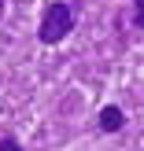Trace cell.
Returning a JSON list of instances; mask_svg holds the SVG:
<instances>
[{
    "label": "cell",
    "instance_id": "cell-5",
    "mask_svg": "<svg viewBox=\"0 0 144 151\" xmlns=\"http://www.w3.org/2000/svg\"><path fill=\"white\" fill-rule=\"evenodd\" d=\"M0 15H4V0H0Z\"/></svg>",
    "mask_w": 144,
    "mask_h": 151
},
{
    "label": "cell",
    "instance_id": "cell-4",
    "mask_svg": "<svg viewBox=\"0 0 144 151\" xmlns=\"http://www.w3.org/2000/svg\"><path fill=\"white\" fill-rule=\"evenodd\" d=\"M0 151H22L15 137H0Z\"/></svg>",
    "mask_w": 144,
    "mask_h": 151
},
{
    "label": "cell",
    "instance_id": "cell-1",
    "mask_svg": "<svg viewBox=\"0 0 144 151\" xmlns=\"http://www.w3.org/2000/svg\"><path fill=\"white\" fill-rule=\"evenodd\" d=\"M70 29H74V7L63 4V0H56V4H48V11H44L41 33H37V37H41L44 44H59Z\"/></svg>",
    "mask_w": 144,
    "mask_h": 151
},
{
    "label": "cell",
    "instance_id": "cell-2",
    "mask_svg": "<svg viewBox=\"0 0 144 151\" xmlns=\"http://www.w3.org/2000/svg\"><path fill=\"white\" fill-rule=\"evenodd\" d=\"M122 125H126L122 107H103V111H100V129H103V133H118Z\"/></svg>",
    "mask_w": 144,
    "mask_h": 151
},
{
    "label": "cell",
    "instance_id": "cell-3",
    "mask_svg": "<svg viewBox=\"0 0 144 151\" xmlns=\"http://www.w3.org/2000/svg\"><path fill=\"white\" fill-rule=\"evenodd\" d=\"M133 22H137V29H144V0L133 4Z\"/></svg>",
    "mask_w": 144,
    "mask_h": 151
}]
</instances>
